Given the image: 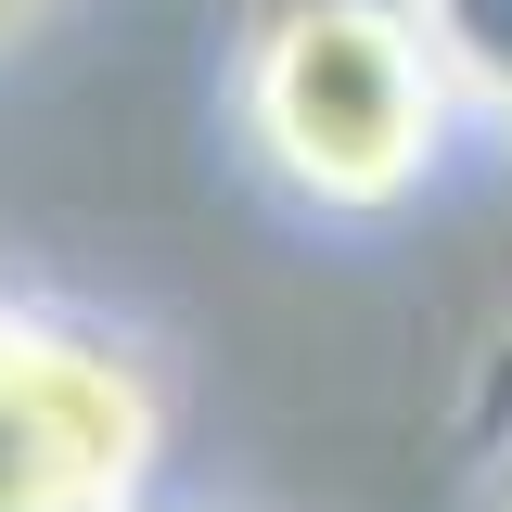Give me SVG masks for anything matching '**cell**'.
Masks as SVG:
<instances>
[{
	"label": "cell",
	"instance_id": "cell-1",
	"mask_svg": "<svg viewBox=\"0 0 512 512\" xmlns=\"http://www.w3.org/2000/svg\"><path fill=\"white\" fill-rule=\"evenodd\" d=\"M448 103L461 90L397 0H295L244 64V128L269 154V180L333 218H384L436 180Z\"/></svg>",
	"mask_w": 512,
	"mask_h": 512
},
{
	"label": "cell",
	"instance_id": "cell-2",
	"mask_svg": "<svg viewBox=\"0 0 512 512\" xmlns=\"http://www.w3.org/2000/svg\"><path fill=\"white\" fill-rule=\"evenodd\" d=\"M154 384L103 333L0 308V512H128L154 487Z\"/></svg>",
	"mask_w": 512,
	"mask_h": 512
},
{
	"label": "cell",
	"instance_id": "cell-3",
	"mask_svg": "<svg viewBox=\"0 0 512 512\" xmlns=\"http://www.w3.org/2000/svg\"><path fill=\"white\" fill-rule=\"evenodd\" d=\"M410 26H423V52L448 64V90H461V116H487L512 141V0H397Z\"/></svg>",
	"mask_w": 512,
	"mask_h": 512
}]
</instances>
